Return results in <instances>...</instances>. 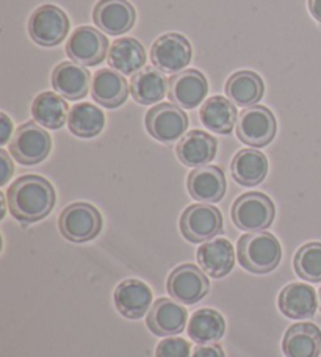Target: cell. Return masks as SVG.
I'll list each match as a JSON object with an SVG mask.
<instances>
[{"label": "cell", "mask_w": 321, "mask_h": 357, "mask_svg": "<svg viewBox=\"0 0 321 357\" xmlns=\"http://www.w3.org/2000/svg\"><path fill=\"white\" fill-rule=\"evenodd\" d=\"M293 268L307 282H321V243L311 241L301 246L294 254Z\"/></svg>", "instance_id": "obj_32"}, {"label": "cell", "mask_w": 321, "mask_h": 357, "mask_svg": "<svg viewBox=\"0 0 321 357\" xmlns=\"http://www.w3.org/2000/svg\"><path fill=\"white\" fill-rule=\"evenodd\" d=\"M69 31V19L55 5H41L29 19V33L38 46L54 47L63 43Z\"/></svg>", "instance_id": "obj_5"}, {"label": "cell", "mask_w": 321, "mask_h": 357, "mask_svg": "<svg viewBox=\"0 0 321 357\" xmlns=\"http://www.w3.org/2000/svg\"><path fill=\"white\" fill-rule=\"evenodd\" d=\"M307 5H309V11L313 19L321 24V0H309Z\"/></svg>", "instance_id": "obj_37"}, {"label": "cell", "mask_w": 321, "mask_h": 357, "mask_svg": "<svg viewBox=\"0 0 321 357\" xmlns=\"http://www.w3.org/2000/svg\"><path fill=\"white\" fill-rule=\"evenodd\" d=\"M199 119L210 132L229 135L237 124L235 104L223 96H214L204 102L201 112H199Z\"/></svg>", "instance_id": "obj_26"}, {"label": "cell", "mask_w": 321, "mask_h": 357, "mask_svg": "<svg viewBox=\"0 0 321 357\" xmlns=\"http://www.w3.org/2000/svg\"><path fill=\"white\" fill-rule=\"evenodd\" d=\"M274 204L267 195L259 191L241 195L232 204V221L234 225L246 232L265 231L273 225Z\"/></svg>", "instance_id": "obj_4"}, {"label": "cell", "mask_w": 321, "mask_h": 357, "mask_svg": "<svg viewBox=\"0 0 321 357\" xmlns=\"http://www.w3.org/2000/svg\"><path fill=\"white\" fill-rule=\"evenodd\" d=\"M278 123L273 112L263 105H253L243 110L237 123V137L251 148H263L273 142Z\"/></svg>", "instance_id": "obj_8"}, {"label": "cell", "mask_w": 321, "mask_h": 357, "mask_svg": "<svg viewBox=\"0 0 321 357\" xmlns=\"http://www.w3.org/2000/svg\"><path fill=\"white\" fill-rule=\"evenodd\" d=\"M108 65L123 75H132L140 73L146 63V50L135 38H119L112 44L107 55Z\"/></svg>", "instance_id": "obj_24"}, {"label": "cell", "mask_w": 321, "mask_h": 357, "mask_svg": "<svg viewBox=\"0 0 321 357\" xmlns=\"http://www.w3.org/2000/svg\"><path fill=\"white\" fill-rule=\"evenodd\" d=\"M108 40L93 27H79L69 36L66 54L77 65L98 66L107 56Z\"/></svg>", "instance_id": "obj_12"}, {"label": "cell", "mask_w": 321, "mask_h": 357, "mask_svg": "<svg viewBox=\"0 0 321 357\" xmlns=\"http://www.w3.org/2000/svg\"><path fill=\"white\" fill-rule=\"evenodd\" d=\"M68 127L75 137L94 138L104 130L105 116L99 107L89 102H80L69 110Z\"/></svg>", "instance_id": "obj_31"}, {"label": "cell", "mask_w": 321, "mask_h": 357, "mask_svg": "<svg viewBox=\"0 0 321 357\" xmlns=\"http://www.w3.org/2000/svg\"><path fill=\"white\" fill-rule=\"evenodd\" d=\"M102 216L91 204L75 202L63 210L59 218L61 235L73 243H85L102 231Z\"/></svg>", "instance_id": "obj_3"}, {"label": "cell", "mask_w": 321, "mask_h": 357, "mask_svg": "<svg viewBox=\"0 0 321 357\" xmlns=\"http://www.w3.org/2000/svg\"><path fill=\"white\" fill-rule=\"evenodd\" d=\"M146 324L156 335H177L187 326V310L172 299L160 298L152 304Z\"/></svg>", "instance_id": "obj_15"}, {"label": "cell", "mask_w": 321, "mask_h": 357, "mask_svg": "<svg viewBox=\"0 0 321 357\" xmlns=\"http://www.w3.org/2000/svg\"><path fill=\"white\" fill-rule=\"evenodd\" d=\"M31 116L46 129L59 130L66 124L69 107L61 96L52 91H44L38 94L31 104Z\"/></svg>", "instance_id": "obj_28"}, {"label": "cell", "mask_w": 321, "mask_h": 357, "mask_svg": "<svg viewBox=\"0 0 321 357\" xmlns=\"http://www.w3.org/2000/svg\"><path fill=\"white\" fill-rule=\"evenodd\" d=\"M52 86L61 98L69 100L83 99L91 86V74L74 61H63L54 69Z\"/></svg>", "instance_id": "obj_20"}, {"label": "cell", "mask_w": 321, "mask_h": 357, "mask_svg": "<svg viewBox=\"0 0 321 357\" xmlns=\"http://www.w3.org/2000/svg\"><path fill=\"white\" fill-rule=\"evenodd\" d=\"M55 190L47 178L35 174L19 177L6 191V204L11 215L21 222H36L52 212Z\"/></svg>", "instance_id": "obj_1"}, {"label": "cell", "mask_w": 321, "mask_h": 357, "mask_svg": "<svg viewBox=\"0 0 321 357\" xmlns=\"http://www.w3.org/2000/svg\"><path fill=\"white\" fill-rule=\"evenodd\" d=\"M226 333V321L220 312L201 309L191 315L188 321V337L197 345H207L223 339Z\"/></svg>", "instance_id": "obj_30"}, {"label": "cell", "mask_w": 321, "mask_h": 357, "mask_svg": "<svg viewBox=\"0 0 321 357\" xmlns=\"http://www.w3.org/2000/svg\"><path fill=\"white\" fill-rule=\"evenodd\" d=\"M137 19L133 5L128 0H99L94 6L93 21L107 35H124Z\"/></svg>", "instance_id": "obj_13"}, {"label": "cell", "mask_w": 321, "mask_h": 357, "mask_svg": "<svg viewBox=\"0 0 321 357\" xmlns=\"http://www.w3.org/2000/svg\"><path fill=\"white\" fill-rule=\"evenodd\" d=\"M216 151V139L201 130H190L187 135L182 137L176 148L179 160L190 168H201L204 165L214 162Z\"/></svg>", "instance_id": "obj_21"}, {"label": "cell", "mask_w": 321, "mask_h": 357, "mask_svg": "<svg viewBox=\"0 0 321 357\" xmlns=\"http://www.w3.org/2000/svg\"><path fill=\"white\" fill-rule=\"evenodd\" d=\"M287 357H318L321 354V331L313 323H297L287 329L282 340Z\"/></svg>", "instance_id": "obj_22"}, {"label": "cell", "mask_w": 321, "mask_h": 357, "mask_svg": "<svg viewBox=\"0 0 321 357\" xmlns=\"http://www.w3.org/2000/svg\"><path fill=\"white\" fill-rule=\"evenodd\" d=\"M113 299L121 315L128 320H138L151 309L152 290L143 280L126 279L118 284Z\"/></svg>", "instance_id": "obj_16"}, {"label": "cell", "mask_w": 321, "mask_h": 357, "mask_svg": "<svg viewBox=\"0 0 321 357\" xmlns=\"http://www.w3.org/2000/svg\"><path fill=\"white\" fill-rule=\"evenodd\" d=\"M170 88V80L158 69L144 68L143 71L133 74L130 80V93L135 102L141 105H152L163 100Z\"/></svg>", "instance_id": "obj_27"}, {"label": "cell", "mask_w": 321, "mask_h": 357, "mask_svg": "<svg viewBox=\"0 0 321 357\" xmlns=\"http://www.w3.org/2000/svg\"><path fill=\"white\" fill-rule=\"evenodd\" d=\"M278 304L285 317L292 320H306V318L315 315L318 309L317 291L307 284H288L279 293Z\"/></svg>", "instance_id": "obj_19"}, {"label": "cell", "mask_w": 321, "mask_h": 357, "mask_svg": "<svg viewBox=\"0 0 321 357\" xmlns=\"http://www.w3.org/2000/svg\"><path fill=\"white\" fill-rule=\"evenodd\" d=\"M191 357H226V354H224V349L220 345L207 343V345H197Z\"/></svg>", "instance_id": "obj_34"}, {"label": "cell", "mask_w": 321, "mask_h": 357, "mask_svg": "<svg viewBox=\"0 0 321 357\" xmlns=\"http://www.w3.org/2000/svg\"><path fill=\"white\" fill-rule=\"evenodd\" d=\"M282 248L279 240L268 232H249L239 240V262L246 271L267 274L279 266Z\"/></svg>", "instance_id": "obj_2"}, {"label": "cell", "mask_w": 321, "mask_h": 357, "mask_svg": "<svg viewBox=\"0 0 321 357\" xmlns=\"http://www.w3.org/2000/svg\"><path fill=\"white\" fill-rule=\"evenodd\" d=\"M196 256L201 270L214 279L227 276L235 264L234 246L226 238H214L205 241L199 246Z\"/></svg>", "instance_id": "obj_17"}, {"label": "cell", "mask_w": 321, "mask_h": 357, "mask_svg": "<svg viewBox=\"0 0 321 357\" xmlns=\"http://www.w3.org/2000/svg\"><path fill=\"white\" fill-rule=\"evenodd\" d=\"M130 85L127 84L124 75L112 69H100L94 74L91 96L99 105L105 108H117L123 105Z\"/></svg>", "instance_id": "obj_23"}, {"label": "cell", "mask_w": 321, "mask_h": 357, "mask_svg": "<svg viewBox=\"0 0 321 357\" xmlns=\"http://www.w3.org/2000/svg\"><path fill=\"white\" fill-rule=\"evenodd\" d=\"M0 165H2V174H0V185H6L10 181V177L15 173V167H13V162L10 160L8 152L5 149H0Z\"/></svg>", "instance_id": "obj_35"}, {"label": "cell", "mask_w": 321, "mask_h": 357, "mask_svg": "<svg viewBox=\"0 0 321 357\" xmlns=\"http://www.w3.org/2000/svg\"><path fill=\"white\" fill-rule=\"evenodd\" d=\"M191 348L181 337L163 339L156 348V357H190Z\"/></svg>", "instance_id": "obj_33"}, {"label": "cell", "mask_w": 321, "mask_h": 357, "mask_svg": "<svg viewBox=\"0 0 321 357\" xmlns=\"http://www.w3.org/2000/svg\"><path fill=\"white\" fill-rule=\"evenodd\" d=\"M227 98L239 107H253L265 94V84L254 71H239L226 82Z\"/></svg>", "instance_id": "obj_29"}, {"label": "cell", "mask_w": 321, "mask_h": 357, "mask_svg": "<svg viewBox=\"0 0 321 357\" xmlns=\"http://www.w3.org/2000/svg\"><path fill=\"white\" fill-rule=\"evenodd\" d=\"M320 295H318V298H320V310H321V287H320Z\"/></svg>", "instance_id": "obj_38"}, {"label": "cell", "mask_w": 321, "mask_h": 357, "mask_svg": "<svg viewBox=\"0 0 321 357\" xmlns=\"http://www.w3.org/2000/svg\"><path fill=\"white\" fill-rule=\"evenodd\" d=\"M170 295L182 304H196L207 295L210 282L196 265L185 264L172 270L166 282Z\"/></svg>", "instance_id": "obj_11"}, {"label": "cell", "mask_w": 321, "mask_h": 357, "mask_svg": "<svg viewBox=\"0 0 321 357\" xmlns=\"http://www.w3.org/2000/svg\"><path fill=\"white\" fill-rule=\"evenodd\" d=\"M52 149V138L36 123H25L16 130L10 143V152L21 165H38L44 162Z\"/></svg>", "instance_id": "obj_7"}, {"label": "cell", "mask_w": 321, "mask_h": 357, "mask_svg": "<svg viewBox=\"0 0 321 357\" xmlns=\"http://www.w3.org/2000/svg\"><path fill=\"white\" fill-rule=\"evenodd\" d=\"M207 93V79L197 69H187V71L171 75L168 96L177 107L193 110L201 105Z\"/></svg>", "instance_id": "obj_14"}, {"label": "cell", "mask_w": 321, "mask_h": 357, "mask_svg": "<svg viewBox=\"0 0 321 357\" xmlns=\"http://www.w3.org/2000/svg\"><path fill=\"white\" fill-rule=\"evenodd\" d=\"M193 49L187 38L181 33L158 36L151 49L152 65L162 73L177 74L191 61Z\"/></svg>", "instance_id": "obj_10"}, {"label": "cell", "mask_w": 321, "mask_h": 357, "mask_svg": "<svg viewBox=\"0 0 321 357\" xmlns=\"http://www.w3.org/2000/svg\"><path fill=\"white\" fill-rule=\"evenodd\" d=\"M188 193L199 202H220L226 195V177L220 167H201L193 169L187 181Z\"/></svg>", "instance_id": "obj_18"}, {"label": "cell", "mask_w": 321, "mask_h": 357, "mask_svg": "<svg viewBox=\"0 0 321 357\" xmlns=\"http://www.w3.org/2000/svg\"><path fill=\"white\" fill-rule=\"evenodd\" d=\"M0 127H2V133H0V144H6L11 137L13 132V123L11 119L6 116V113H0Z\"/></svg>", "instance_id": "obj_36"}, {"label": "cell", "mask_w": 321, "mask_h": 357, "mask_svg": "<svg viewBox=\"0 0 321 357\" xmlns=\"http://www.w3.org/2000/svg\"><path fill=\"white\" fill-rule=\"evenodd\" d=\"M144 124L154 139L160 143H174L187 132L188 116L181 107L163 102L146 113Z\"/></svg>", "instance_id": "obj_9"}, {"label": "cell", "mask_w": 321, "mask_h": 357, "mask_svg": "<svg viewBox=\"0 0 321 357\" xmlns=\"http://www.w3.org/2000/svg\"><path fill=\"white\" fill-rule=\"evenodd\" d=\"M179 227L185 240L191 243L214 240L223 232V215L209 204H193L181 215Z\"/></svg>", "instance_id": "obj_6"}, {"label": "cell", "mask_w": 321, "mask_h": 357, "mask_svg": "<svg viewBox=\"0 0 321 357\" xmlns=\"http://www.w3.org/2000/svg\"><path fill=\"white\" fill-rule=\"evenodd\" d=\"M230 173L243 187H255L268 174V158L257 149H241L232 158Z\"/></svg>", "instance_id": "obj_25"}]
</instances>
